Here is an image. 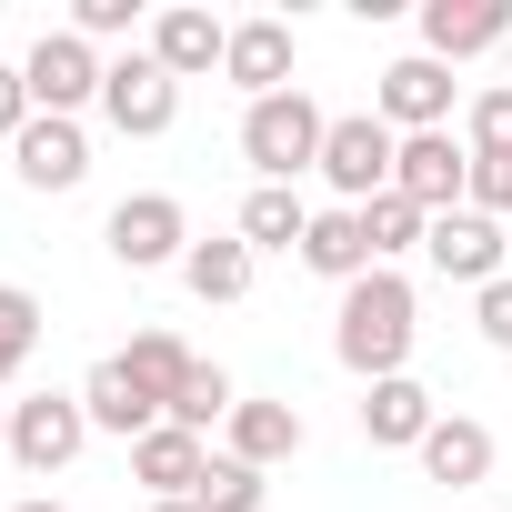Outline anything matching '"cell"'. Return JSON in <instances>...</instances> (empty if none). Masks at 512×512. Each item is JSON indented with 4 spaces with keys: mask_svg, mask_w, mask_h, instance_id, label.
<instances>
[{
    "mask_svg": "<svg viewBox=\"0 0 512 512\" xmlns=\"http://www.w3.org/2000/svg\"><path fill=\"white\" fill-rule=\"evenodd\" d=\"M372 111H382L402 141H412V131H452V71H442L432 51H412V61H392V71H382Z\"/></svg>",
    "mask_w": 512,
    "mask_h": 512,
    "instance_id": "30bf717a",
    "label": "cell"
},
{
    "mask_svg": "<svg viewBox=\"0 0 512 512\" xmlns=\"http://www.w3.org/2000/svg\"><path fill=\"white\" fill-rule=\"evenodd\" d=\"M31 352H41V302L21 282H0V382H21Z\"/></svg>",
    "mask_w": 512,
    "mask_h": 512,
    "instance_id": "d4e9b609",
    "label": "cell"
},
{
    "mask_svg": "<svg viewBox=\"0 0 512 512\" xmlns=\"http://www.w3.org/2000/svg\"><path fill=\"white\" fill-rule=\"evenodd\" d=\"M392 161H402V131H392L382 111H332V131H322V181H332L352 211L392 191Z\"/></svg>",
    "mask_w": 512,
    "mask_h": 512,
    "instance_id": "3957f363",
    "label": "cell"
},
{
    "mask_svg": "<svg viewBox=\"0 0 512 512\" xmlns=\"http://www.w3.org/2000/svg\"><path fill=\"white\" fill-rule=\"evenodd\" d=\"M191 502H201V512H262V502H272V472H251V462H231V452H221V462L201 472V492H191Z\"/></svg>",
    "mask_w": 512,
    "mask_h": 512,
    "instance_id": "484cf974",
    "label": "cell"
},
{
    "mask_svg": "<svg viewBox=\"0 0 512 512\" xmlns=\"http://www.w3.org/2000/svg\"><path fill=\"white\" fill-rule=\"evenodd\" d=\"M302 272H322V282H362V272H382L372 262V241H362V211L352 201H332V211H312V231H302Z\"/></svg>",
    "mask_w": 512,
    "mask_h": 512,
    "instance_id": "ac0fdd59",
    "label": "cell"
},
{
    "mask_svg": "<svg viewBox=\"0 0 512 512\" xmlns=\"http://www.w3.org/2000/svg\"><path fill=\"white\" fill-rule=\"evenodd\" d=\"M71 31H81V41H121V31H141V0H81Z\"/></svg>",
    "mask_w": 512,
    "mask_h": 512,
    "instance_id": "f1b7e54d",
    "label": "cell"
},
{
    "mask_svg": "<svg viewBox=\"0 0 512 512\" xmlns=\"http://www.w3.org/2000/svg\"><path fill=\"white\" fill-rule=\"evenodd\" d=\"M442 412H432V392L412 382V372H392V382H362V442L372 452H422V432H432Z\"/></svg>",
    "mask_w": 512,
    "mask_h": 512,
    "instance_id": "4fadbf2b",
    "label": "cell"
},
{
    "mask_svg": "<svg viewBox=\"0 0 512 512\" xmlns=\"http://www.w3.org/2000/svg\"><path fill=\"white\" fill-rule=\"evenodd\" d=\"M462 201L502 221V211H512V161H482V151H472V191H462Z\"/></svg>",
    "mask_w": 512,
    "mask_h": 512,
    "instance_id": "f546056e",
    "label": "cell"
},
{
    "mask_svg": "<svg viewBox=\"0 0 512 512\" xmlns=\"http://www.w3.org/2000/svg\"><path fill=\"white\" fill-rule=\"evenodd\" d=\"M31 121H41V111H31V81H21L11 61H0V141H21Z\"/></svg>",
    "mask_w": 512,
    "mask_h": 512,
    "instance_id": "1f68e13d",
    "label": "cell"
},
{
    "mask_svg": "<svg viewBox=\"0 0 512 512\" xmlns=\"http://www.w3.org/2000/svg\"><path fill=\"white\" fill-rule=\"evenodd\" d=\"M302 231H312V201L282 191V181H262V191L241 201V241H251V262H262V251H302Z\"/></svg>",
    "mask_w": 512,
    "mask_h": 512,
    "instance_id": "7402d4cb",
    "label": "cell"
},
{
    "mask_svg": "<svg viewBox=\"0 0 512 512\" xmlns=\"http://www.w3.org/2000/svg\"><path fill=\"white\" fill-rule=\"evenodd\" d=\"M221 81H241L251 101L292 91V21H231V51H221Z\"/></svg>",
    "mask_w": 512,
    "mask_h": 512,
    "instance_id": "e0dca14e",
    "label": "cell"
},
{
    "mask_svg": "<svg viewBox=\"0 0 512 512\" xmlns=\"http://www.w3.org/2000/svg\"><path fill=\"white\" fill-rule=\"evenodd\" d=\"M512 41V11L502 0H422V51L452 71V61H472V51H502Z\"/></svg>",
    "mask_w": 512,
    "mask_h": 512,
    "instance_id": "7c38bea8",
    "label": "cell"
},
{
    "mask_svg": "<svg viewBox=\"0 0 512 512\" xmlns=\"http://www.w3.org/2000/svg\"><path fill=\"white\" fill-rule=\"evenodd\" d=\"M101 51L81 41V31H41L31 41V61H21V81H31V111H51V121H81L91 101H101Z\"/></svg>",
    "mask_w": 512,
    "mask_h": 512,
    "instance_id": "277c9868",
    "label": "cell"
},
{
    "mask_svg": "<svg viewBox=\"0 0 512 512\" xmlns=\"http://www.w3.org/2000/svg\"><path fill=\"white\" fill-rule=\"evenodd\" d=\"M0 452H11V402H0Z\"/></svg>",
    "mask_w": 512,
    "mask_h": 512,
    "instance_id": "d6a6232c",
    "label": "cell"
},
{
    "mask_svg": "<svg viewBox=\"0 0 512 512\" xmlns=\"http://www.w3.org/2000/svg\"><path fill=\"white\" fill-rule=\"evenodd\" d=\"M322 131H332V111L292 81V91H272V101H251L241 111V161L262 171V181H302V171H322Z\"/></svg>",
    "mask_w": 512,
    "mask_h": 512,
    "instance_id": "7a4b0ae2",
    "label": "cell"
},
{
    "mask_svg": "<svg viewBox=\"0 0 512 512\" xmlns=\"http://www.w3.org/2000/svg\"><path fill=\"white\" fill-rule=\"evenodd\" d=\"M101 241H111L121 272H161V262H181V251H191V211H181L171 191H131V201L101 221Z\"/></svg>",
    "mask_w": 512,
    "mask_h": 512,
    "instance_id": "8992f818",
    "label": "cell"
},
{
    "mask_svg": "<svg viewBox=\"0 0 512 512\" xmlns=\"http://www.w3.org/2000/svg\"><path fill=\"white\" fill-rule=\"evenodd\" d=\"M422 231H432V211H412L402 191H382V201H362V241H372V262L392 272L402 251H422Z\"/></svg>",
    "mask_w": 512,
    "mask_h": 512,
    "instance_id": "cb8c5ba5",
    "label": "cell"
},
{
    "mask_svg": "<svg viewBox=\"0 0 512 512\" xmlns=\"http://www.w3.org/2000/svg\"><path fill=\"white\" fill-rule=\"evenodd\" d=\"M201 472H211V442H201V432H181V422H161V432H141V442H131V482H151V502H191V492H201Z\"/></svg>",
    "mask_w": 512,
    "mask_h": 512,
    "instance_id": "5bb4252c",
    "label": "cell"
},
{
    "mask_svg": "<svg viewBox=\"0 0 512 512\" xmlns=\"http://www.w3.org/2000/svg\"><path fill=\"white\" fill-rule=\"evenodd\" d=\"M302 442H312V422H302L292 402H231V422H221V452H231V462H251V472L292 462Z\"/></svg>",
    "mask_w": 512,
    "mask_h": 512,
    "instance_id": "9a60e30c",
    "label": "cell"
},
{
    "mask_svg": "<svg viewBox=\"0 0 512 512\" xmlns=\"http://www.w3.org/2000/svg\"><path fill=\"white\" fill-rule=\"evenodd\" d=\"M502 61H512V41H502Z\"/></svg>",
    "mask_w": 512,
    "mask_h": 512,
    "instance_id": "d590c367",
    "label": "cell"
},
{
    "mask_svg": "<svg viewBox=\"0 0 512 512\" xmlns=\"http://www.w3.org/2000/svg\"><path fill=\"white\" fill-rule=\"evenodd\" d=\"M422 472H432V482H452V492H472V482L492 472V422H472V412H442V422L422 432Z\"/></svg>",
    "mask_w": 512,
    "mask_h": 512,
    "instance_id": "ffe728a7",
    "label": "cell"
},
{
    "mask_svg": "<svg viewBox=\"0 0 512 512\" xmlns=\"http://www.w3.org/2000/svg\"><path fill=\"white\" fill-rule=\"evenodd\" d=\"M392 191H402L412 211H462V191H472V151H462L452 131H412L402 161H392Z\"/></svg>",
    "mask_w": 512,
    "mask_h": 512,
    "instance_id": "9c48e42d",
    "label": "cell"
},
{
    "mask_svg": "<svg viewBox=\"0 0 512 512\" xmlns=\"http://www.w3.org/2000/svg\"><path fill=\"white\" fill-rule=\"evenodd\" d=\"M151 512H201V502H151Z\"/></svg>",
    "mask_w": 512,
    "mask_h": 512,
    "instance_id": "836d02e7",
    "label": "cell"
},
{
    "mask_svg": "<svg viewBox=\"0 0 512 512\" xmlns=\"http://www.w3.org/2000/svg\"><path fill=\"white\" fill-rule=\"evenodd\" d=\"M81 412H91V432H121V442L161 432V412H151V392L121 372V352H111V362H91V382H81Z\"/></svg>",
    "mask_w": 512,
    "mask_h": 512,
    "instance_id": "d6986e66",
    "label": "cell"
},
{
    "mask_svg": "<svg viewBox=\"0 0 512 512\" xmlns=\"http://www.w3.org/2000/svg\"><path fill=\"white\" fill-rule=\"evenodd\" d=\"M422 262L442 272V282H472V292H492L502 282V221L492 211H432V231H422Z\"/></svg>",
    "mask_w": 512,
    "mask_h": 512,
    "instance_id": "ba28073f",
    "label": "cell"
},
{
    "mask_svg": "<svg viewBox=\"0 0 512 512\" xmlns=\"http://www.w3.org/2000/svg\"><path fill=\"white\" fill-rule=\"evenodd\" d=\"M81 442H91L81 392H31V402H11V462H21V472H71Z\"/></svg>",
    "mask_w": 512,
    "mask_h": 512,
    "instance_id": "52a82bcc",
    "label": "cell"
},
{
    "mask_svg": "<svg viewBox=\"0 0 512 512\" xmlns=\"http://www.w3.org/2000/svg\"><path fill=\"white\" fill-rule=\"evenodd\" d=\"M121 372H131V382L151 392V412L171 422V402L191 392V372H201V352H181V332H141V342L121 352Z\"/></svg>",
    "mask_w": 512,
    "mask_h": 512,
    "instance_id": "44dd1931",
    "label": "cell"
},
{
    "mask_svg": "<svg viewBox=\"0 0 512 512\" xmlns=\"http://www.w3.org/2000/svg\"><path fill=\"white\" fill-rule=\"evenodd\" d=\"M171 81H201V71H221V51H231V21H211V11H191V0H181V11H161L151 21V41H141Z\"/></svg>",
    "mask_w": 512,
    "mask_h": 512,
    "instance_id": "2e32d148",
    "label": "cell"
},
{
    "mask_svg": "<svg viewBox=\"0 0 512 512\" xmlns=\"http://www.w3.org/2000/svg\"><path fill=\"white\" fill-rule=\"evenodd\" d=\"M472 322H482V342H492V352H512V272H502L492 292H472Z\"/></svg>",
    "mask_w": 512,
    "mask_h": 512,
    "instance_id": "4dcf8cb0",
    "label": "cell"
},
{
    "mask_svg": "<svg viewBox=\"0 0 512 512\" xmlns=\"http://www.w3.org/2000/svg\"><path fill=\"white\" fill-rule=\"evenodd\" d=\"M11 512H61V502H11Z\"/></svg>",
    "mask_w": 512,
    "mask_h": 512,
    "instance_id": "e575fe53",
    "label": "cell"
},
{
    "mask_svg": "<svg viewBox=\"0 0 512 512\" xmlns=\"http://www.w3.org/2000/svg\"><path fill=\"white\" fill-rule=\"evenodd\" d=\"M412 332H422V302H412L402 272H362V282L342 292V312H332V352H342V372H362V382H392V372L412 362Z\"/></svg>",
    "mask_w": 512,
    "mask_h": 512,
    "instance_id": "6da1fadb",
    "label": "cell"
},
{
    "mask_svg": "<svg viewBox=\"0 0 512 512\" xmlns=\"http://www.w3.org/2000/svg\"><path fill=\"white\" fill-rule=\"evenodd\" d=\"M101 121H111L121 141H161V131L181 121V81H171L151 51H121V61L101 71Z\"/></svg>",
    "mask_w": 512,
    "mask_h": 512,
    "instance_id": "5b68a950",
    "label": "cell"
},
{
    "mask_svg": "<svg viewBox=\"0 0 512 512\" xmlns=\"http://www.w3.org/2000/svg\"><path fill=\"white\" fill-rule=\"evenodd\" d=\"M231 402H241V392H231V372H221V362H201V372H191V392L171 402V422H181V432H211V422H231Z\"/></svg>",
    "mask_w": 512,
    "mask_h": 512,
    "instance_id": "83f0119b",
    "label": "cell"
},
{
    "mask_svg": "<svg viewBox=\"0 0 512 512\" xmlns=\"http://www.w3.org/2000/svg\"><path fill=\"white\" fill-rule=\"evenodd\" d=\"M11 171H21L31 191H81V181H91V131H81V121H51V111H41V121H31V131L11 141Z\"/></svg>",
    "mask_w": 512,
    "mask_h": 512,
    "instance_id": "8fae6325",
    "label": "cell"
},
{
    "mask_svg": "<svg viewBox=\"0 0 512 512\" xmlns=\"http://www.w3.org/2000/svg\"><path fill=\"white\" fill-rule=\"evenodd\" d=\"M462 151H482V161H512V81L472 91V111H462Z\"/></svg>",
    "mask_w": 512,
    "mask_h": 512,
    "instance_id": "4316f807",
    "label": "cell"
},
{
    "mask_svg": "<svg viewBox=\"0 0 512 512\" xmlns=\"http://www.w3.org/2000/svg\"><path fill=\"white\" fill-rule=\"evenodd\" d=\"M181 282H191V302H241L251 292V241L231 231V241H191L181 251Z\"/></svg>",
    "mask_w": 512,
    "mask_h": 512,
    "instance_id": "603a6c76",
    "label": "cell"
}]
</instances>
